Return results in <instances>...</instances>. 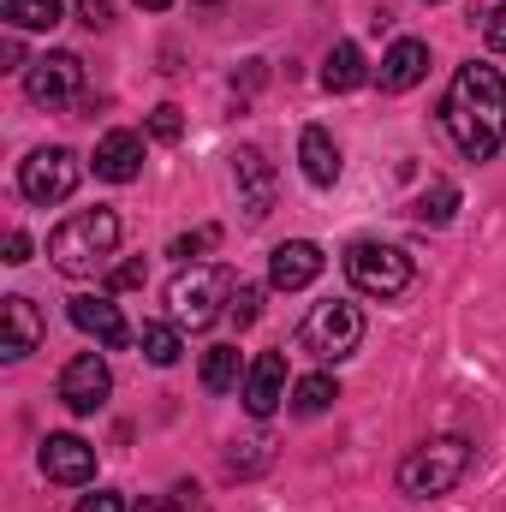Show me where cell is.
<instances>
[{
  "label": "cell",
  "instance_id": "6da1fadb",
  "mask_svg": "<svg viewBox=\"0 0 506 512\" xmlns=\"http://www.w3.org/2000/svg\"><path fill=\"white\" fill-rule=\"evenodd\" d=\"M441 126L459 143L465 161H489L506 143V78L501 66L489 60H471L453 72L447 96H441Z\"/></svg>",
  "mask_w": 506,
  "mask_h": 512
},
{
  "label": "cell",
  "instance_id": "7a4b0ae2",
  "mask_svg": "<svg viewBox=\"0 0 506 512\" xmlns=\"http://www.w3.org/2000/svg\"><path fill=\"white\" fill-rule=\"evenodd\" d=\"M120 245V215L114 209H78L48 233V262L66 280H90Z\"/></svg>",
  "mask_w": 506,
  "mask_h": 512
},
{
  "label": "cell",
  "instance_id": "3957f363",
  "mask_svg": "<svg viewBox=\"0 0 506 512\" xmlns=\"http://www.w3.org/2000/svg\"><path fill=\"white\" fill-rule=\"evenodd\" d=\"M471 471V441L465 435H435L423 447H411L399 459V495L411 501H435V495H453Z\"/></svg>",
  "mask_w": 506,
  "mask_h": 512
},
{
  "label": "cell",
  "instance_id": "277c9868",
  "mask_svg": "<svg viewBox=\"0 0 506 512\" xmlns=\"http://www.w3.org/2000/svg\"><path fill=\"white\" fill-rule=\"evenodd\" d=\"M233 292H239L233 268H221V262H191V268H179L173 286H167V316L197 334V328L221 322V310L233 304Z\"/></svg>",
  "mask_w": 506,
  "mask_h": 512
},
{
  "label": "cell",
  "instance_id": "5b68a950",
  "mask_svg": "<svg viewBox=\"0 0 506 512\" xmlns=\"http://www.w3.org/2000/svg\"><path fill=\"white\" fill-rule=\"evenodd\" d=\"M298 340H304V352H316V358L340 364V358H352V352L364 346V310H358V304H346V298H322V304H310V316H304Z\"/></svg>",
  "mask_w": 506,
  "mask_h": 512
},
{
  "label": "cell",
  "instance_id": "8992f818",
  "mask_svg": "<svg viewBox=\"0 0 506 512\" xmlns=\"http://www.w3.org/2000/svg\"><path fill=\"white\" fill-rule=\"evenodd\" d=\"M346 280L364 292V298H399L411 286V256L399 245H376V239H358L346 251Z\"/></svg>",
  "mask_w": 506,
  "mask_h": 512
},
{
  "label": "cell",
  "instance_id": "52a82bcc",
  "mask_svg": "<svg viewBox=\"0 0 506 512\" xmlns=\"http://www.w3.org/2000/svg\"><path fill=\"white\" fill-rule=\"evenodd\" d=\"M78 173H84L78 155L54 143V149H36V155L18 167V191H24L36 209H54V203H66V197L78 191Z\"/></svg>",
  "mask_w": 506,
  "mask_h": 512
},
{
  "label": "cell",
  "instance_id": "ba28073f",
  "mask_svg": "<svg viewBox=\"0 0 506 512\" xmlns=\"http://www.w3.org/2000/svg\"><path fill=\"white\" fill-rule=\"evenodd\" d=\"M78 90H84V60L66 54V48L24 66V96H30L36 108H60V102H72Z\"/></svg>",
  "mask_w": 506,
  "mask_h": 512
},
{
  "label": "cell",
  "instance_id": "9c48e42d",
  "mask_svg": "<svg viewBox=\"0 0 506 512\" xmlns=\"http://www.w3.org/2000/svg\"><path fill=\"white\" fill-rule=\"evenodd\" d=\"M108 393H114V370H108L102 352H78V358L60 370V399H66V411H78V417H96V411L108 405Z\"/></svg>",
  "mask_w": 506,
  "mask_h": 512
},
{
  "label": "cell",
  "instance_id": "30bf717a",
  "mask_svg": "<svg viewBox=\"0 0 506 512\" xmlns=\"http://www.w3.org/2000/svg\"><path fill=\"white\" fill-rule=\"evenodd\" d=\"M233 191H239V209H245V221H268L280 179H274L268 155H262V149H251V143L233 155Z\"/></svg>",
  "mask_w": 506,
  "mask_h": 512
},
{
  "label": "cell",
  "instance_id": "8fae6325",
  "mask_svg": "<svg viewBox=\"0 0 506 512\" xmlns=\"http://www.w3.org/2000/svg\"><path fill=\"white\" fill-rule=\"evenodd\" d=\"M42 471H48V483L78 489V483L96 477V447L78 441V435H48V441H42Z\"/></svg>",
  "mask_w": 506,
  "mask_h": 512
},
{
  "label": "cell",
  "instance_id": "7c38bea8",
  "mask_svg": "<svg viewBox=\"0 0 506 512\" xmlns=\"http://www.w3.org/2000/svg\"><path fill=\"white\" fill-rule=\"evenodd\" d=\"M316 274H322V245H310V239H286L268 256V286L274 292H304Z\"/></svg>",
  "mask_w": 506,
  "mask_h": 512
},
{
  "label": "cell",
  "instance_id": "4fadbf2b",
  "mask_svg": "<svg viewBox=\"0 0 506 512\" xmlns=\"http://www.w3.org/2000/svg\"><path fill=\"white\" fill-rule=\"evenodd\" d=\"M72 328H84L96 346H108V352H120L131 340L126 316H120V304L108 298V292H96V298H72Z\"/></svg>",
  "mask_w": 506,
  "mask_h": 512
},
{
  "label": "cell",
  "instance_id": "5bb4252c",
  "mask_svg": "<svg viewBox=\"0 0 506 512\" xmlns=\"http://www.w3.org/2000/svg\"><path fill=\"white\" fill-rule=\"evenodd\" d=\"M286 399V358L280 352H256V364L245 370V411L251 417H274Z\"/></svg>",
  "mask_w": 506,
  "mask_h": 512
},
{
  "label": "cell",
  "instance_id": "9a60e30c",
  "mask_svg": "<svg viewBox=\"0 0 506 512\" xmlns=\"http://www.w3.org/2000/svg\"><path fill=\"white\" fill-rule=\"evenodd\" d=\"M423 78H429V48H423L417 36H399V42L381 54V90L399 96V90H417Z\"/></svg>",
  "mask_w": 506,
  "mask_h": 512
},
{
  "label": "cell",
  "instance_id": "2e32d148",
  "mask_svg": "<svg viewBox=\"0 0 506 512\" xmlns=\"http://www.w3.org/2000/svg\"><path fill=\"white\" fill-rule=\"evenodd\" d=\"M137 173H143V137H137V131H108V137L96 143V179L131 185Z\"/></svg>",
  "mask_w": 506,
  "mask_h": 512
},
{
  "label": "cell",
  "instance_id": "e0dca14e",
  "mask_svg": "<svg viewBox=\"0 0 506 512\" xmlns=\"http://www.w3.org/2000/svg\"><path fill=\"white\" fill-rule=\"evenodd\" d=\"M36 346H42V316H36V304H30V298H6V340H0V358L18 364V358H30Z\"/></svg>",
  "mask_w": 506,
  "mask_h": 512
},
{
  "label": "cell",
  "instance_id": "ac0fdd59",
  "mask_svg": "<svg viewBox=\"0 0 506 512\" xmlns=\"http://www.w3.org/2000/svg\"><path fill=\"white\" fill-rule=\"evenodd\" d=\"M298 161H304V179L322 185V191L340 179V143H334L322 126H304V137H298Z\"/></svg>",
  "mask_w": 506,
  "mask_h": 512
},
{
  "label": "cell",
  "instance_id": "d6986e66",
  "mask_svg": "<svg viewBox=\"0 0 506 512\" xmlns=\"http://www.w3.org/2000/svg\"><path fill=\"white\" fill-rule=\"evenodd\" d=\"M364 78H370V72H364V54H358V42H334V48H328V60H322V90H334V96H352Z\"/></svg>",
  "mask_w": 506,
  "mask_h": 512
},
{
  "label": "cell",
  "instance_id": "ffe728a7",
  "mask_svg": "<svg viewBox=\"0 0 506 512\" xmlns=\"http://www.w3.org/2000/svg\"><path fill=\"white\" fill-rule=\"evenodd\" d=\"M197 382H203V393H233V387L245 382V358H239V346H209Z\"/></svg>",
  "mask_w": 506,
  "mask_h": 512
},
{
  "label": "cell",
  "instance_id": "44dd1931",
  "mask_svg": "<svg viewBox=\"0 0 506 512\" xmlns=\"http://www.w3.org/2000/svg\"><path fill=\"white\" fill-rule=\"evenodd\" d=\"M137 346H143V358L155 364V370H173L179 364V322H143V334H137Z\"/></svg>",
  "mask_w": 506,
  "mask_h": 512
},
{
  "label": "cell",
  "instance_id": "7402d4cb",
  "mask_svg": "<svg viewBox=\"0 0 506 512\" xmlns=\"http://www.w3.org/2000/svg\"><path fill=\"white\" fill-rule=\"evenodd\" d=\"M453 209H459V185L435 179V185L411 203V221H423V227H447V221H453Z\"/></svg>",
  "mask_w": 506,
  "mask_h": 512
},
{
  "label": "cell",
  "instance_id": "603a6c76",
  "mask_svg": "<svg viewBox=\"0 0 506 512\" xmlns=\"http://www.w3.org/2000/svg\"><path fill=\"white\" fill-rule=\"evenodd\" d=\"M60 0H6V24L12 30H54L60 24Z\"/></svg>",
  "mask_w": 506,
  "mask_h": 512
},
{
  "label": "cell",
  "instance_id": "cb8c5ba5",
  "mask_svg": "<svg viewBox=\"0 0 506 512\" xmlns=\"http://www.w3.org/2000/svg\"><path fill=\"white\" fill-rule=\"evenodd\" d=\"M334 399H340V382L334 376H304V382L292 387V411L298 417H322Z\"/></svg>",
  "mask_w": 506,
  "mask_h": 512
},
{
  "label": "cell",
  "instance_id": "d4e9b609",
  "mask_svg": "<svg viewBox=\"0 0 506 512\" xmlns=\"http://www.w3.org/2000/svg\"><path fill=\"white\" fill-rule=\"evenodd\" d=\"M262 465H268V441H239V447L227 453V471H233V477H251Z\"/></svg>",
  "mask_w": 506,
  "mask_h": 512
},
{
  "label": "cell",
  "instance_id": "484cf974",
  "mask_svg": "<svg viewBox=\"0 0 506 512\" xmlns=\"http://www.w3.org/2000/svg\"><path fill=\"white\" fill-rule=\"evenodd\" d=\"M227 316H233L239 328H251L256 316H262V286H251V280H239V292H233V304H227Z\"/></svg>",
  "mask_w": 506,
  "mask_h": 512
},
{
  "label": "cell",
  "instance_id": "4316f807",
  "mask_svg": "<svg viewBox=\"0 0 506 512\" xmlns=\"http://www.w3.org/2000/svg\"><path fill=\"white\" fill-rule=\"evenodd\" d=\"M215 239H221L215 227H197V233H185V239H173V251H167V256H179V262L191 268L197 256H203V251H209V245H215Z\"/></svg>",
  "mask_w": 506,
  "mask_h": 512
},
{
  "label": "cell",
  "instance_id": "83f0119b",
  "mask_svg": "<svg viewBox=\"0 0 506 512\" xmlns=\"http://www.w3.org/2000/svg\"><path fill=\"white\" fill-rule=\"evenodd\" d=\"M137 512H209L197 501V489H173V495H155V501H143Z\"/></svg>",
  "mask_w": 506,
  "mask_h": 512
},
{
  "label": "cell",
  "instance_id": "f1b7e54d",
  "mask_svg": "<svg viewBox=\"0 0 506 512\" xmlns=\"http://www.w3.org/2000/svg\"><path fill=\"white\" fill-rule=\"evenodd\" d=\"M179 131H185V120H179V108H173V102L149 114V137H155V143H179Z\"/></svg>",
  "mask_w": 506,
  "mask_h": 512
},
{
  "label": "cell",
  "instance_id": "f546056e",
  "mask_svg": "<svg viewBox=\"0 0 506 512\" xmlns=\"http://www.w3.org/2000/svg\"><path fill=\"white\" fill-rule=\"evenodd\" d=\"M149 280V268H143V256H131V262H120L114 274H108V292H131V286H143Z\"/></svg>",
  "mask_w": 506,
  "mask_h": 512
},
{
  "label": "cell",
  "instance_id": "4dcf8cb0",
  "mask_svg": "<svg viewBox=\"0 0 506 512\" xmlns=\"http://www.w3.org/2000/svg\"><path fill=\"white\" fill-rule=\"evenodd\" d=\"M78 24L108 30V24H114V0H78Z\"/></svg>",
  "mask_w": 506,
  "mask_h": 512
},
{
  "label": "cell",
  "instance_id": "1f68e13d",
  "mask_svg": "<svg viewBox=\"0 0 506 512\" xmlns=\"http://www.w3.org/2000/svg\"><path fill=\"white\" fill-rule=\"evenodd\" d=\"M483 42H489L495 54H506V0L489 12V18H483Z\"/></svg>",
  "mask_w": 506,
  "mask_h": 512
},
{
  "label": "cell",
  "instance_id": "d6a6232c",
  "mask_svg": "<svg viewBox=\"0 0 506 512\" xmlns=\"http://www.w3.org/2000/svg\"><path fill=\"white\" fill-rule=\"evenodd\" d=\"M78 512H126V495H114V489H96V495H84Z\"/></svg>",
  "mask_w": 506,
  "mask_h": 512
},
{
  "label": "cell",
  "instance_id": "836d02e7",
  "mask_svg": "<svg viewBox=\"0 0 506 512\" xmlns=\"http://www.w3.org/2000/svg\"><path fill=\"white\" fill-rule=\"evenodd\" d=\"M6 262H12V268H18V262H30V233H18V227L6 233Z\"/></svg>",
  "mask_w": 506,
  "mask_h": 512
},
{
  "label": "cell",
  "instance_id": "e575fe53",
  "mask_svg": "<svg viewBox=\"0 0 506 512\" xmlns=\"http://www.w3.org/2000/svg\"><path fill=\"white\" fill-rule=\"evenodd\" d=\"M256 84H262V60H245V72L233 78V96H251Z\"/></svg>",
  "mask_w": 506,
  "mask_h": 512
},
{
  "label": "cell",
  "instance_id": "d590c367",
  "mask_svg": "<svg viewBox=\"0 0 506 512\" xmlns=\"http://www.w3.org/2000/svg\"><path fill=\"white\" fill-rule=\"evenodd\" d=\"M0 60H6V72H18V66H24V48H18V30H12V36L0 42Z\"/></svg>",
  "mask_w": 506,
  "mask_h": 512
},
{
  "label": "cell",
  "instance_id": "8d00e7d4",
  "mask_svg": "<svg viewBox=\"0 0 506 512\" xmlns=\"http://www.w3.org/2000/svg\"><path fill=\"white\" fill-rule=\"evenodd\" d=\"M137 6H143V12H167L173 0H137Z\"/></svg>",
  "mask_w": 506,
  "mask_h": 512
}]
</instances>
